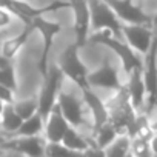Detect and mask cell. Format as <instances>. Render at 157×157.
<instances>
[{"instance_id":"6da1fadb","label":"cell","mask_w":157,"mask_h":157,"mask_svg":"<svg viewBox=\"0 0 157 157\" xmlns=\"http://www.w3.org/2000/svg\"><path fill=\"white\" fill-rule=\"evenodd\" d=\"M91 43H96V45H102L108 49H111L120 60L122 63V69L129 74L132 69L136 68H143V62L139 59V56L136 54V51L122 40V37H116L113 36L109 31H97V33H93L90 36V40Z\"/></svg>"},{"instance_id":"7a4b0ae2","label":"cell","mask_w":157,"mask_h":157,"mask_svg":"<svg viewBox=\"0 0 157 157\" xmlns=\"http://www.w3.org/2000/svg\"><path fill=\"white\" fill-rule=\"evenodd\" d=\"M78 49H80V46H78L75 42L69 43L59 54L57 66L60 68V71L63 72V75L68 77L69 80L74 85H77V88L82 91V90H85V88L90 86V83H88L90 69L82 62L80 54H78Z\"/></svg>"},{"instance_id":"3957f363","label":"cell","mask_w":157,"mask_h":157,"mask_svg":"<svg viewBox=\"0 0 157 157\" xmlns=\"http://www.w3.org/2000/svg\"><path fill=\"white\" fill-rule=\"evenodd\" d=\"M0 8L10 11L23 25H29L33 19L39 16H45L48 13H56L65 8H71V5H69V0H52L49 5H45V6H33L25 0H0Z\"/></svg>"},{"instance_id":"277c9868","label":"cell","mask_w":157,"mask_h":157,"mask_svg":"<svg viewBox=\"0 0 157 157\" xmlns=\"http://www.w3.org/2000/svg\"><path fill=\"white\" fill-rule=\"evenodd\" d=\"M63 72L57 65H49L46 74L43 75V85L40 88V93L37 96L39 100V113L43 119L48 117V114L52 111V108L57 105V97L62 90L63 83Z\"/></svg>"},{"instance_id":"5b68a950","label":"cell","mask_w":157,"mask_h":157,"mask_svg":"<svg viewBox=\"0 0 157 157\" xmlns=\"http://www.w3.org/2000/svg\"><path fill=\"white\" fill-rule=\"evenodd\" d=\"M143 82L146 88V100H145V114H151V111L157 106V28H154L152 43L145 54L143 60Z\"/></svg>"},{"instance_id":"8992f818","label":"cell","mask_w":157,"mask_h":157,"mask_svg":"<svg viewBox=\"0 0 157 157\" xmlns=\"http://www.w3.org/2000/svg\"><path fill=\"white\" fill-rule=\"evenodd\" d=\"M91 11V31H109L116 37H122L123 22L116 16L109 5L103 0H88Z\"/></svg>"},{"instance_id":"52a82bcc","label":"cell","mask_w":157,"mask_h":157,"mask_svg":"<svg viewBox=\"0 0 157 157\" xmlns=\"http://www.w3.org/2000/svg\"><path fill=\"white\" fill-rule=\"evenodd\" d=\"M31 23L34 26V31H39L42 36V54H40V60L37 63V68L43 77L48 71V66H49V52L52 49L56 36L62 31V25L57 22H51V20L45 19V16H39V17L33 19Z\"/></svg>"},{"instance_id":"ba28073f","label":"cell","mask_w":157,"mask_h":157,"mask_svg":"<svg viewBox=\"0 0 157 157\" xmlns=\"http://www.w3.org/2000/svg\"><path fill=\"white\" fill-rule=\"evenodd\" d=\"M46 139L43 136H11L3 140L0 149L20 152L26 157H45Z\"/></svg>"},{"instance_id":"9c48e42d","label":"cell","mask_w":157,"mask_h":157,"mask_svg":"<svg viewBox=\"0 0 157 157\" xmlns=\"http://www.w3.org/2000/svg\"><path fill=\"white\" fill-rule=\"evenodd\" d=\"M57 106L60 108L63 117L68 120V123L74 128L82 129L86 126V114H85V103L82 99L72 96L71 93H66L60 90L59 97H57Z\"/></svg>"},{"instance_id":"30bf717a","label":"cell","mask_w":157,"mask_h":157,"mask_svg":"<svg viewBox=\"0 0 157 157\" xmlns=\"http://www.w3.org/2000/svg\"><path fill=\"white\" fill-rule=\"evenodd\" d=\"M71 10L74 13V42L78 46H85L91 36V11L88 0H69Z\"/></svg>"},{"instance_id":"8fae6325","label":"cell","mask_w":157,"mask_h":157,"mask_svg":"<svg viewBox=\"0 0 157 157\" xmlns=\"http://www.w3.org/2000/svg\"><path fill=\"white\" fill-rule=\"evenodd\" d=\"M88 83L94 90L99 88V90H106V91H113V93H117L125 86L120 82L119 71L108 62V59H105L103 63L96 71L88 74Z\"/></svg>"},{"instance_id":"7c38bea8","label":"cell","mask_w":157,"mask_h":157,"mask_svg":"<svg viewBox=\"0 0 157 157\" xmlns=\"http://www.w3.org/2000/svg\"><path fill=\"white\" fill-rule=\"evenodd\" d=\"M103 2L109 5V8L123 23L152 26V17H149L139 5H136L134 0H103Z\"/></svg>"},{"instance_id":"4fadbf2b","label":"cell","mask_w":157,"mask_h":157,"mask_svg":"<svg viewBox=\"0 0 157 157\" xmlns=\"http://www.w3.org/2000/svg\"><path fill=\"white\" fill-rule=\"evenodd\" d=\"M122 36L125 37L126 43L137 52L146 54L152 39H154V28L149 25H136V23H123Z\"/></svg>"},{"instance_id":"5bb4252c","label":"cell","mask_w":157,"mask_h":157,"mask_svg":"<svg viewBox=\"0 0 157 157\" xmlns=\"http://www.w3.org/2000/svg\"><path fill=\"white\" fill-rule=\"evenodd\" d=\"M80 93H82V100L91 114V132H93L94 129H97L99 126H102L103 123H106L109 120L108 106H106V102H103L99 97V94L94 91V88L88 86V88L82 90Z\"/></svg>"},{"instance_id":"9a60e30c","label":"cell","mask_w":157,"mask_h":157,"mask_svg":"<svg viewBox=\"0 0 157 157\" xmlns=\"http://www.w3.org/2000/svg\"><path fill=\"white\" fill-rule=\"evenodd\" d=\"M128 97L131 100L132 108L139 113L142 108H145L146 100V88L143 82V68H136L128 74V85H125Z\"/></svg>"},{"instance_id":"2e32d148","label":"cell","mask_w":157,"mask_h":157,"mask_svg":"<svg viewBox=\"0 0 157 157\" xmlns=\"http://www.w3.org/2000/svg\"><path fill=\"white\" fill-rule=\"evenodd\" d=\"M71 125L68 123V120L63 117L60 108L56 105L52 108V111L48 114V117L45 119V128H43V137L46 139V142H62L65 132L68 131Z\"/></svg>"},{"instance_id":"e0dca14e","label":"cell","mask_w":157,"mask_h":157,"mask_svg":"<svg viewBox=\"0 0 157 157\" xmlns=\"http://www.w3.org/2000/svg\"><path fill=\"white\" fill-rule=\"evenodd\" d=\"M33 31H34L33 23L25 25L23 29H22L17 36L3 40L2 46H0V54H2L3 57H6V59H10V60H13V59L19 54V51L26 45V42L29 40V36L33 34Z\"/></svg>"},{"instance_id":"ac0fdd59","label":"cell","mask_w":157,"mask_h":157,"mask_svg":"<svg viewBox=\"0 0 157 157\" xmlns=\"http://www.w3.org/2000/svg\"><path fill=\"white\" fill-rule=\"evenodd\" d=\"M22 122H23V119L17 114L13 103H8V105H5L2 114H0V123H2L0 125V132L6 137H11L17 132Z\"/></svg>"},{"instance_id":"d6986e66","label":"cell","mask_w":157,"mask_h":157,"mask_svg":"<svg viewBox=\"0 0 157 157\" xmlns=\"http://www.w3.org/2000/svg\"><path fill=\"white\" fill-rule=\"evenodd\" d=\"M62 143H63L65 146L74 149V151H78V152H83V151H86L91 145H94L91 136L83 134L78 128H74V126H69V128H68V131L65 132V136H63V139H62Z\"/></svg>"},{"instance_id":"ffe728a7","label":"cell","mask_w":157,"mask_h":157,"mask_svg":"<svg viewBox=\"0 0 157 157\" xmlns=\"http://www.w3.org/2000/svg\"><path fill=\"white\" fill-rule=\"evenodd\" d=\"M43 128H45V119L37 111L36 114L22 122L20 128L14 136H43Z\"/></svg>"},{"instance_id":"44dd1931","label":"cell","mask_w":157,"mask_h":157,"mask_svg":"<svg viewBox=\"0 0 157 157\" xmlns=\"http://www.w3.org/2000/svg\"><path fill=\"white\" fill-rule=\"evenodd\" d=\"M117 136H119V132H117V129L114 128V125H113L109 120L91 132L93 143H94L96 146L102 148V149L106 148V146H108V145H109Z\"/></svg>"},{"instance_id":"7402d4cb","label":"cell","mask_w":157,"mask_h":157,"mask_svg":"<svg viewBox=\"0 0 157 157\" xmlns=\"http://www.w3.org/2000/svg\"><path fill=\"white\" fill-rule=\"evenodd\" d=\"M131 149V137L128 134H119L106 148H103L105 157H125Z\"/></svg>"},{"instance_id":"603a6c76","label":"cell","mask_w":157,"mask_h":157,"mask_svg":"<svg viewBox=\"0 0 157 157\" xmlns=\"http://www.w3.org/2000/svg\"><path fill=\"white\" fill-rule=\"evenodd\" d=\"M0 85L10 86L11 90L17 91V77H16V68L13 60L3 57L0 54Z\"/></svg>"},{"instance_id":"cb8c5ba5","label":"cell","mask_w":157,"mask_h":157,"mask_svg":"<svg viewBox=\"0 0 157 157\" xmlns=\"http://www.w3.org/2000/svg\"><path fill=\"white\" fill-rule=\"evenodd\" d=\"M13 106L17 111V114L25 120V119L31 117L33 114H36L39 111V100H37V96L28 97V99H20V100L16 99Z\"/></svg>"},{"instance_id":"d4e9b609","label":"cell","mask_w":157,"mask_h":157,"mask_svg":"<svg viewBox=\"0 0 157 157\" xmlns=\"http://www.w3.org/2000/svg\"><path fill=\"white\" fill-rule=\"evenodd\" d=\"M82 152L65 146L62 142H46L45 157H80Z\"/></svg>"},{"instance_id":"484cf974","label":"cell","mask_w":157,"mask_h":157,"mask_svg":"<svg viewBox=\"0 0 157 157\" xmlns=\"http://www.w3.org/2000/svg\"><path fill=\"white\" fill-rule=\"evenodd\" d=\"M131 154L134 157H154L149 140L142 137H131Z\"/></svg>"},{"instance_id":"4316f807","label":"cell","mask_w":157,"mask_h":157,"mask_svg":"<svg viewBox=\"0 0 157 157\" xmlns=\"http://www.w3.org/2000/svg\"><path fill=\"white\" fill-rule=\"evenodd\" d=\"M0 100H2L5 105L14 103V100H16V91L11 90L10 86L0 85Z\"/></svg>"},{"instance_id":"83f0119b","label":"cell","mask_w":157,"mask_h":157,"mask_svg":"<svg viewBox=\"0 0 157 157\" xmlns=\"http://www.w3.org/2000/svg\"><path fill=\"white\" fill-rule=\"evenodd\" d=\"M13 19H14V16H13L10 11L0 8V29L10 26V25L13 23Z\"/></svg>"},{"instance_id":"f1b7e54d","label":"cell","mask_w":157,"mask_h":157,"mask_svg":"<svg viewBox=\"0 0 157 157\" xmlns=\"http://www.w3.org/2000/svg\"><path fill=\"white\" fill-rule=\"evenodd\" d=\"M80 157H105V152H103L102 148H99V146H96V145H91L86 151L82 152Z\"/></svg>"},{"instance_id":"f546056e","label":"cell","mask_w":157,"mask_h":157,"mask_svg":"<svg viewBox=\"0 0 157 157\" xmlns=\"http://www.w3.org/2000/svg\"><path fill=\"white\" fill-rule=\"evenodd\" d=\"M149 145H151V151H152V155L157 157V131L152 134V137L149 139Z\"/></svg>"},{"instance_id":"4dcf8cb0","label":"cell","mask_w":157,"mask_h":157,"mask_svg":"<svg viewBox=\"0 0 157 157\" xmlns=\"http://www.w3.org/2000/svg\"><path fill=\"white\" fill-rule=\"evenodd\" d=\"M2 157H26L20 152H16V151H8V149H2Z\"/></svg>"},{"instance_id":"1f68e13d","label":"cell","mask_w":157,"mask_h":157,"mask_svg":"<svg viewBox=\"0 0 157 157\" xmlns=\"http://www.w3.org/2000/svg\"><path fill=\"white\" fill-rule=\"evenodd\" d=\"M152 28H157V13H155V16L152 17Z\"/></svg>"},{"instance_id":"d6a6232c","label":"cell","mask_w":157,"mask_h":157,"mask_svg":"<svg viewBox=\"0 0 157 157\" xmlns=\"http://www.w3.org/2000/svg\"><path fill=\"white\" fill-rule=\"evenodd\" d=\"M155 109H157V106H155ZM151 123H152V129H154V131H157V117H155V120H152Z\"/></svg>"},{"instance_id":"836d02e7","label":"cell","mask_w":157,"mask_h":157,"mask_svg":"<svg viewBox=\"0 0 157 157\" xmlns=\"http://www.w3.org/2000/svg\"><path fill=\"white\" fill-rule=\"evenodd\" d=\"M5 139H6V136H3L2 132H0V145H2V143H3V140H5Z\"/></svg>"},{"instance_id":"e575fe53","label":"cell","mask_w":157,"mask_h":157,"mask_svg":"<svg viewBox=\"0 0 157 157\" xmlns=\"http://www.w3.org/2000/svg\"><path fill=\"white\" fill-rule=\"evenodd\" d=\"M3 108H5V103L0 100V114H2V111H3Z\"/></svg>"},{"instance_id":"d590c367","label":"cell","mask_w":157,"mask_h":157,"mask_svg":"<svg viewBox=\"0 0 157 157\" xmlns=\"http://www.w3.org/2000/svg\"><path fill=\"white\" fill-rule=\"evenodd\" d=\"M125 157H134V155H132V154H131V151H129V152H128V154H126Z\"/></svg>"},{"instance_id":"8d00e7d4","label":"cell","mask_w":157,"mask_h":157,"mask_svg":"<svg viewBox=\"0 0 157 157\" xmlns=\"http://www.w3.org/2000/svg\"><path fill=\"white\" fill-rule=\"evenodd\" d=\"M2 152H3V151H2V149H0V157H2Z\"/></svg>"},{"instance_id":"74e56055","label":"cell","mask_w":157,"mask_h":157,"mask_svg":"<svg viewBox=\"0 0 157 157\" xmlns=\"http://www.w3.org/2000/svg\"><path fill=\"white\" fill-rule=\"evenodd\" d=\"M0 125H2V123H0Z\"/></svg>"}]
</instances>
